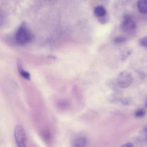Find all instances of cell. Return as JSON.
Here are the masks:
<instances>
[{
  "label": "cell",
  "mask_w": 147,
  "mask_h": 147,
  "mask_svg": "<svg viewBox=\"0 0 147 147\" xmlns=\"http://www.w3.org/2000/svg\"><path fill=\"white\" fill-rule=\"evenodd\" d=\"M121 147H133V145L131 143H126L121 146Z\"/></svg>",
  "instance_id": "obj_12"
},
{
  "label": "cell",
  "mask_w": 147,
  "mask_h": 147,
  "mask_svg": "<svg viewBox=\"0 0 147 147\" xmlns=\"http://www.w3.org/2000/svg\"><path fill=\"white\" fill-rule=\"evenodd\" d=\"M14 135L18 147H26V134L24 127L21 125H17L16 126Z\"/></svg>",
  "instance_id": "obj_2"
},
{
  "label": "cell",
  "mask_w": 147,
  "mask_h": 147,
  "mask_svg": "<svg viewBox=\"0 0 147 147\" xmlns=\"http://www.w3.org/2000/svg\"><path fill=\"white\" fill-rule=\"evenodd\" d=\"M121 29L122 30L128 34L134 33L136 29V25L134 20L129 15H126L121 24Z\"/></svg>",
  "instance_id": "obj_4"
},
{
  "label": "cell",
  "mask_w": 147,
  "mask_h": 147,
  "mask_svg": "<svg viewBox=\"0 0 147 147\" xmlns=\"http://www.w3.org/2000/svg\"><path fill=\"white\" fill-rule=\"evenodd\" d=\"M94 12L95 15L98 17H103L106 14V10L102 5L96 6L94 9Z\"/></svg>",
  "instance_id": "obj_7"
},
{
  "label": "cell",
  "mask_w": 147,
  "mask_h": 147,
  "mask_svg": "<svg viewBox=\"0 0 147 147\" xmlns=\"http://www.w3.org/2000/svg\"><path fill=\"white\" fill-rule=\"evenodd\" d=\"M146 107H147V100H146Z\"/></svg>",
  "instance_id": "obj_14"
},
{
  "label": "cell",
  "mask_w": 147,
  "mask_h": 147,
  "mask_svg": "<svg viewBox=\"0 0 147 147\" xmlns=\"http://www.w3.org/2000/svg\"><path fill=\"white\" fill-rule=\"evenodd\" d=\"M87 144V140L84 137L75 138L71 142V147H84Z\"/></svg>",
  "instance_id": "obj_5"
},
{
  "label": "cell",
  "mask_w": 147,
  "mask_h": 147,
  "mask_svg": "<svg viewBox=\"0 0 147 147\" xmlns=\"http://www.w3.org/2000/svg\"><path fill=\"white\" fill-rule=\"evenodd\" d=\"M117 83L121 88H127L132 83L133 78L130 72L123 71L119 74L117 76Z\"/></svg>",
  "instance_id": "obj_3"
},
{
  "label": "cell",
  "mask_w": 147,
  "mask_h": 147,
  "mask_svg": "<svg viewBox=\"0 0 147 147\" xmlns=\"http://www.w3.org/2000/svg\"><path fill=\"white\" fill-rule=\"evenodd\" d=\"M137 8L138 11L142 14H147V1L141 0L137 2Z\"/></svg>",
  "instance_id": "obj_6"
},
{
  "label": "cell",
  "mask_w": 147,
  "mask_h": 147,
  "mask_svg": "<svg viewBox=\"0 0 147 147\" xmlns=\"http://www.w3.org/2000/svg\"><path fill=\"white\" fill-rule=\"evenodd\" d=\"M139 43L141 47L147 48V37H144L141 38L139 40Z\"/></svg>",
  "instance_id": "obj_11"
},
{
  "label": "cell",
  "mask_w": 147,
  "mask_h": 147,
  "mask_svg": "<svg viewBox=\"0 0 147 147\" xmlns=\"http://www.w3.org/2000/svg\"><path fill=\"white\" fill-rule=\"evenodd\" d=\"M32 34L25 25H21L15 34V40L20 45H25L32 40Z\"/></svg>",
  "instance_id": "obj_1"
},
{
  "label": "cell",
  "mask_w": 147,
  "mask_h": 147,
  "mask_svg": "<svg viewBox=\"0 0 147 147\" xmlns=\"http://www.w3.org/2000/svg\"><path fill=\"white\" fill-rule=\"evenodd\" d=\"M17 68H18V71L20 74V75L26 79H29L30 78V74L26 71L24 69V68H22L21 64H20V63L18 61V63H17Z\"/></svg>",
  "instance_id": "obj_8"
},
{
  "label": "cell",
  "mask_w": 147,
  "mask_h": 147,
  "mask_svg": "<svg viewBox=\"0 0 147 147\" xmlns=\"http://www.w3.org/2000/svg\"><path fill=\"white\" fill-rule=\"evenodd\" d=\"M146 114V111L144 109H139L135 111L134 116L136 118H142Z\"/></svg>",
  "instance_id": "obj_9"
},
{
  "label": "cell",
  "mask_w": 147,
  "mask_h": 147,
  "mask_svg": "<svg viewBox=\"0 0 147 147\" xmlns=\"http://www.w3.org/2000/svg\"><path fill=\"white\" fill-rule=\"evenodd\" d=\"M126 38L125 36H117L114 38V42L117 44H122L126 41Z\"/></svg>",
  "instance_id": "obj_10"
},
{
  "label": "cell",
  "mask_w": 147,
  "mask_h": 147,
  "mask_svg": "<svg viewBox=\"0 0 147 147\" xmlns=\"http://www.w3.org/2000/svg\"><path fill=\"white\" fill-rule=\"evenodd\" d=\"M144 133H145V137L147 139V127H146L145 129V130H144Z\"/></svg>",
  "instance_id": "obj_13"
}]
</instances>
